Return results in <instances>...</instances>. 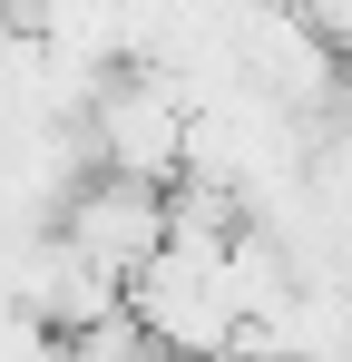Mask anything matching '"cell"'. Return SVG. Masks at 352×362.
<instances>
[{"label": "cell", "instance_id": "cell-1", "mask_svg": "<svg viewBox=\"0 0 352 362\" xmlns=\"http://www.w3.org/2000/svg\"><path fill=\"white\" fill-rule=\"evenodd\" d=\"M88 147H98V177H127V186L176 196V186H186V147H196V118H186L176 69L127 59L108 78V98L88 108Z\"/></svg>", "mask_w": 352, "mask_h": 362}, {"label": "cell", "instance_id": "cell-2", "mask_svg": "<svg viewBox=\"0 0 352 362\" xmlns=\"http://www.w3.org/2000/svg\"><path fill=\"white\" fill-rule=\"evenodd\" d=\"M59 235L78 245L108 284H127L137 294V274L167 255V235H176V196H157V186H127V177H88L78 186V206L59 216Z\"/></svg>", "mask_w": 352, "mask_h": 362}, {"label": "cell", "instance_id": "cell-3", "mask_svg": "<svg viewBox=\"0 0 352 362\" xmlns=\"http://www.w3.org/2000/svg\"><path fill=\"white\" fill-rule=\"evenodd\" d=\"M59 362H157V343H147V323H137V313H108L98 333H69Z\"/></svg>", "mask_w": 352, "mask_h": 362}, {"label": "cell", "instance_id": "cell-4", "mask_svg": "<svg viewBox=\"0 0 352 362\" xmlns=\"http://www.w3.org/2000/svg\"><path fill=\"white\" fill-rule=\"evenodd\" d=\"M157 362H176V353H157Z\"/></svg>", "mask_w": 352, "mask_h": 362}]
</instances>
